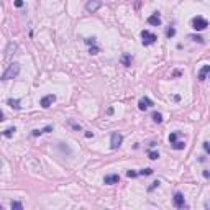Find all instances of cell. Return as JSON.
Returning <instances> with one entry per match:
<instances>
[{"instance_id":"obj_1","label":"cell","mask_w":210,"mask_h":210,"mask_svg":"<svg viewBox=\"0 0 210 210\" xmlns=\"http://www.w3.org/2000/svg\"><path fill=\"white\" fill-rule=\"evenodd\" d=\"M20 74V64L18 63H12L7 68V71L2 74V80H8V79H15Z\"/></svg>"},{"instance_id":"obj_2","label":"cell","mask_w":210,"mask_h":210,"mask_svg":"<svg viewBox=\"0 0 210 210\" xmlns=\"http://www.w3.org/2000/svg\"><path fill=\"white\" fill-rule=\"evenodd\" d=\"M207 26H208V21L205 20L204 17H195L192 20V28L195 31H204Z\"/></svg>"},{"instance_id":"obj_3","label":"cell","mask_w":210,"mask_h":210,"mask_svg":"<svg viewBox=\"0 0 210 210\" xmlns=\"http://www.w3.org/2000/svg\"><path fill=\"white\" fill-rule=\"evenodd\" d=\"M141 38H143V45L145 46H150V45H153V43H156V40H158V36L154 35V33H150L148 30L141 31Z\"/></svg>"},{"instance_id":"obj_4","label":"cell","mask_w":210,"mask_h":210,"mask_svg":"<svg viewBox=\"0 0 210 210\" xmlns=\"http://www.w3.org/2000/svg\"><path fill=\"white\" fill-rule=\"evenodd\" d=\"M100 8H102V2L100 0H87V3H85V10L89 13H95Z\"/></svg>"},{"instance_id":"obj_5","label":"cell","mask_w":210,"mask_h":210,"mask_svg":"<svg viewBox=\"0 0 210 210\" xmlns=\"http://www.w3.org/2000/svg\"><path fill=\"white\" fill-rule=\"evenodd\" d=\"M54 102H56V95L54 94H48V95H45V97L40 100V105L43 108H49Z\"/></svg>"},{"instance_id":"obj_6","label":"cell","mask_w":210,"mask_h":210,"mask_svg":"<svg viewBox=\"0 0 210 210\" xmlns=\"http://www.w3.org/2000/svg\"><path fill=\"white\" fill-rule=\"evenodd\" d=\"M122 141H123V136L120 135V133H112V136H110V148L112 150H117V148H120L122 145Z\"/></svg>"},{"instance_id":"obj_7","label":"cell","mask_w":210,"mask_h":210,"mask_svg":"<svg viewBox=\"0 0 210 210\" xmlns=\"http://www.w3.org/2000/svg\"><path fill=\"white\" fill-rule=\"evenodd\" d=\"M174 205H176L177 208H184V207H187L184 195L181 194V192H176V194H174Z\"/></svg>"},{"instance_id":"obj_8","label":"cell","mask_w":210,"mask_h":210,"mask_svg":"<svg viewBox=\"0 0 210 210\" xmlns=\"http://www.w3.org/2000/svg\"><path fill=\"white\" fill-rule=\"evenodd\" d=\"M118 181H120V176L118 174H108L103 177V182L108 184V185H113V184H118Z\"/></svg>"},{"instance_id":"obj_9","label":"cell","mask_w":210,"mask_h":210,"mask_svg":"<svg viewBox=\"0 0 210 210\" xmlns=\"http://www.w3.org/2000/svg\"><path fill=\"white\" fill-rule=\"evenodd\" d=\"M153 105V102H151V99H148V97H143L140 102H138V108L140 110H146V108H150Z\"/></svg>"},{"instance_id":"obj_10","label":"cell","mask_w":210,"mask_h":210,"mask_svg":"<svg viewBox=\"0 0 210 210\" xmlns=\"http://www.w3.org/2000/svg\"><path fill=\"white\" fill-rule=\"evenodd\" d=\"M148 23H150V25H154V26H159L161 25L159 15H158V13H153L151 17H148Z\"/></svg>"},{"instance_id":"obj_11","label":"cell","mask_w":210,"mask_h":210,"mask_svg":"<svg viewBox=\"0 0 210 210\" xmlns=\"http://www.w3.org/2000/svg\"><path fill=\"white\" fill-rule=\"evenodd\" d=\"M208 71H210V66L205 64L202 69H200V72H199V80H205V77H207V74H208Z\"/></svg>"},{"instance_id":"obj_12","label":"cell","mask_w":210,"mask_h":210,"mask_svg":"<svg viewBox=\"0 0 210 210\" xmlns=\"http://www.w3.org/2000/svg\"><path fill=\"white\" fill-rule=\"evenodd\" d=\"M131 59H133V58H131L130 54H123L120 61H122L123 66H126V68H128V66H131Z\"/></svg>"},{"instance_id":"obj_13","label":"cell","mask_w":210,"mask_h":210,"mask_svg":"<svg viewBox=\"0 0 210 210\" xmlns=\"http://www.w3.org/2000/svg\"><path fill=\"white\" fill-rule=\"evenodd\" d=\"M8 105H10L12 108H15V110H18V108H20V100H17V99H8Z\"/></svg>"},{"instance_id":"obj_14","label":"cell","mask_w":210,"mask_h":210,"mask_svg":"<svg viewBox=\"0 0 210 210\" xmlns=\"http://www.w3.org/2000/svg\"><path fill=\"white\" fill-rule=\"evenodd\" d=\"M153 122L154 123H163V115L159 112H154L153 113Z\"/></svg>"},{"instance_id":"obj_15","label":"cell","mask_w":210,"mask_h":210,"mask_svg":"<svg viewBox=\"0 0 210 210\" xmlns=\"http://www.w3.org/2000/svg\"><path fill=\"white\" fill-rule=\"evenodd\" d=\"M184 146H185L184 141H174V143H173V148H174V150H184Z\"/></svg>"},{"instance_id":"obj_16","label":"cell","mask_w":210,"mask_h":210,"mask_svg":"<svg viewBox=\"0 0 210 210\" xmlns=\"http://www.w3.org/2000/svg\"><path fill=\"white\" fill-rule=\"evenodd\" d=\"M138 174H141V176H151V174H153V169H151V168L141 169V171H140V173H138Z\"/></svg>"},{"instance_id":"obj_17","label":"cell","mask_w":210,"mask_h":210,"mask_svg":"<svg viewBox=\"0 0 210 210\" xmlns=\"http://www.w3.org/2000/svg\"><path fill=\"white\" fill-rule=\"evenodd\" d=\"M174 35H176V28H173V26L168 28V31H166V36H168V38H173Z\"/></svg>"},{"instance_id":"obj_18","label":"cell","mask_w":210,"mask_h":210,"mask_svg":"<svg viewBox=\"0 0 210 210\" xmlns=\"http://www.w3.org/2000/svg\"><path fill=\"white\" fill-rule=\"evenodd\" d=\"M189 38H190V40H194V41H197V43H204V38L199 36V35H190Z\"/></svg>"},{"instance_id":"obj_19","label":"cell","mask_w":210,"mask_h":210,"mask_svg":"<svg viewBox=\"0 0 210 210\" xmlns=\"http://www.w3.org/2000/svg\"><path fill=\"white\" fill-rule=\"evenodd\" d=\"M13 133H15V128H8V130H5V131L2 133V135H3V136H8V138H10V136L13 135Z\"/></svg>"},{"instance_id":"obj_20","label":"cell","mask_w":210,"mask_h":210,"mask_svg":"<svg viewBox=\"0 0 210 210\" xmlns=\"http://www.w3.org/2000/svg\"><path fill=\"white\" fill-rule=\"evenodd\" d=\"M148 156H150V159H158V158H159V153L158 151H150Z\"/></svg>"},{"instance_id":"obj_21","label":"cell","mask_w":210,"mask_h":210,"mask_svg":"<svg viewBox=\"0 0 210 210\" xmlns=\"http://www.w3.org/2000/svg\"><path fill=\"white\" fill-rule=\"evenodd\" d=\"M10 207H12V208H17V210H21V208H23V205H21L20 202H12V204H10Z\"/></svg>"},{"instance_id":"obj_22","label":"cell","mask_w":210,"mask_h":210,"mask_svg":"<svg viewBox=\"0 0 210 210\" xmlns=\"http://www.w3.org/2000/svg\"><path fill=\"white\" fill-rule=\"evenodd\" d=\"M159 184H161L159 181H154V182H153V184L150 185V187H148V190H150V192H151V190H154L156 187H159Z\"/></svg>"},{"instance_id":"obj_23","label":"cell","mask_w":210,"mask_h":210,"mask_svg":"<svg viewBox=\"0 0 210 210\" xmlns=\"http://www.w3.org/2000/svg\"><path fill=\"white\" fill-rule=\"evenodd\" d=\"M68 123H69V125H71V126H72V128H74V130H76V131H80V125H77V123H74L72 120H69Z\"/></svg>"},{"instance_id":"obj_24","label":"cell","mask_w":210,"mask_h":210,"mask_svg":"<svg viewBox=\"0 0 210 210\" xmlns=\"http://www.w3.org/2000/svg\"><path fill=\"white\" fill-rule=\"evenodd\" d=\"M174 141H177V133H171V135H169V143L173 145Z\"/></svg>"},{"instance_id":"obj_25","label":"cell","mask_w":210,"mask_h":210,"mask_svg":"<svg viewBox=\"0 0 210 210\" xmlns=\"http://www.w3.org/2000/svg\"><path fill=\"white\" fill-rule=\"evenodd\" d=\"M85 43L87 45H95V38H85Z\"/></svg>"},{"instance_id":"obj_26","label":"cell","mask_w":210,"mask_h":210,"mask_svg":"<svg viewBox=\"0 0 210 210\" xmlns=\"http://www.w3.org/2000/svg\"><path fill=\"white\" fill-rule=\"evenodd\" d=\"M126 176H128V177H136V176H138V173H135V171H128V173H126Z\"/></svg>"},{"instance_id":"obj_27","label":"cell","mask_w":210,"mask_h":210,"mask_svg":"<svg viewBox=\"0 0 210 210\" xmlns=\"http://www.w3.org/2000/svg\"><path fill=\"white\" fill-rule=\"evenodd\" d=\"M15 7H23V0H15Z\"/></svg>"},{"instance_id":"obj_28","label":"cell","mask_w":210,"mask_h":210,"mask_svg":"<svg viewBox=\"0 0 210 210\" xmlns=\"http://www.w3.org/2000/svg\"><path fill=\"white\" fill-rule=\"evenodd\" d=\"M204 150H205V153H208V151H210V146H208V141H205V143H204Z\"/></svg>"},{"instance_id":"obj_29","label":"cell","mask_w":210,"mask_h":210,"mask_svg":"<svg viewBox=\"0 0 210 210\" xmlns=\"http://www.w3.org/2000/svg\"><path fill=\"white\" fill-rule=\"evenodd\" d=\"M90 54H97V52H99V48H90Z\"/></svg>"},{"instance_id":"obj_30","label":"cell","mask_w":210,"mask_h":210,"mask_svg":"<svg viewBox=\"0 0 210 210\" xmlns=\"http://www.w3.org/2000/svg\"><path fill=\"white\" fill-rule=\"evenodd\" d=\"M52 130V126H46V128H43V133H48V131H51Z\"/></svg>"},{"instance_id":"obj_31","label":"cell","mask_w":210,"mask_h":210,"mask_svg":"<svg viewBox=\"0 0 210 210\" xmlns=\"http://www.w3.org/2000/svg\"><path fill=\"white\" fill-rule=\"evenodd\" d=\"M112 113H113V108H112V107L107 108V115H112Z\"/></svg>"},{"instance_id":"obj_32","label":"cell","mask_w":210,"mask_h":210,"mask_svg":"<svg viewBox=\"0 0 210 210\" xmlns=\"http://www.w3.org/2000/svg\"><path fill=\"white\" fill-rule=\"evenodd\" d=\"M208 176H210V174H208V171H204V177H205V179H208Z\"/></svg>"},{"instance_id":"obj_33","label":"cell","mask_w":210,"mask_h":210,"mask_svg":"<svg viewBox=\"0 0 210 210\" xmlns=\"http://www.w3.org/2000/svg\"><path fill=\"white\" fill-rule=\"evenodd\" d=\"M85 136H87V138H92V136H94V133H90V131H87V133H85Z\"/></svg>"},{"instance_id":"obj_34","label":"cell","mask_w":210,"mask_h":210,"mask_svg":"<svg viewBox=\"0 0 210 210\" xmlns=\"http://www.w3.org/2000/svg\"><path fill=\"white\" fill-rule=\"evenodd\" d=\"M3 120H5V118H3V112L0 110V122H3Z\"/></svg>"},{"instance_id":"obj_35","label":"cell","mask_w":210,"mask_h":210,"mask_svg":"<svg viewBox=\"0 0 210 210\" xmlns=\"http://www.w3.org/2000/svg\"><path fill=\"white\" fill-rule=\"evenodd\" d=\"M0 168H2V159H0Z\"/></svg>"},{"instance_id":"obj_36","label":"cell","mask_w":210,"mask_h":210,"mask_svg":"<svg viewBox=\"0 0 210 210\" xmlns=\"http://www.w3.org/2000/svg\"><path fill=\"white\" fill-rule=\"evenodd\" d=\"M0 210H2V205H0Z\"/></svg>"}]
</instances>
